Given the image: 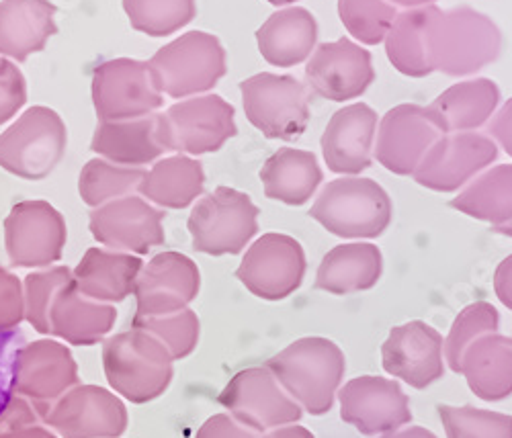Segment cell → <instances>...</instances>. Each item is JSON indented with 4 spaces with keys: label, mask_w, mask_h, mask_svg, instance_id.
<instances>
[{
    "label": "cell",
    "mask_w": 512,
    "mask_h": 438,
    "mask_svg": "<svg viewBox=\"0 0 512 438\" xmlns=\"http://www.w3.org/2000/svg\"><path fill=\"white\" fill-rule=\"evenodd\" d=\"M492 230H494L496 234H502V236L512 238V219H510V222L502 224V226H492Z\"/></svg>",
    "instance_id": "cell-53"
},
{
    "label": "cell",
    "mask_w": 512,
    "mask_h": 438,
    "mask_svg": "<svg viewBox=\"0 0 512 438\" xmlns=\"http://www.w3.org/2000/svg\"><path fill=\"white\" fill-rule=\"evenodd\" d=\"M205 187L203 164L189 156H170L156 162L138 187L144 199L164 209L189 207Z\"/></svg>",
    "instance_id": "cell-33"
},
{
    "label": "cell",
    "mask_w": 512,
    "mask_h": 438,
    "mask_svg": "<svg viewBox=\"0 0 512 438\" xmlns=\"http://www.w3.org/2000/svg\"><path fill=\"white\" fill-rule=\"evenodd\" d=\"M13 338H15V332H0V359H3V355L7 353ZM9 398H11V391H9V385H5V373L0 369V414H3Z\"/></svg>",
    "instance_id": "cell-49"
},
{
    "label": "cell",
    "mask_w": 512,
    "mask_h": 438,
    "mask_svg": "<svg viewBox=\"0 0 512 438\" xmlns=\"http://www.w3.org/2000/svg\"><path fill=\"white\" fill-rule=\"evenodd\" d=\"M394 7H404V9H420V7H431L437 0H388Z\"/></svg>",
    "instance_id": "cell-52"
},
{
    "label": "cell",
    "mask_w": 512,
    "mask_h": 438,
    "mask_svg": "<svg viewBox=\"0 0 512 438\" xmlns=\"http://www.w3.org/2000/svg\"><path fill=\"white\" fill-rule=\"evenodd\" d=\"M132 328L144 330L164 344L173 361L187 359L199 342L201 324L193 310H181L166 316H134Z\"/></svg>",
    "instance_id": "cell-38"
},
{
    "label": "cell",
    "mask_w": 512,
    "mask_h": 438,
    "mask_svg": "<svg viewBox=\"0 0 512 438\" xmlns=\"http://www.w3.org/2000/svg\"><path fill=\"white\" fill-rule=\"evenodd\" d=\"M289 396L312 416L332 410L334 393L345 377V355L332 340L310 336L289 344L265 365Z\"/></svg>",
    "instance_id": "cell-2"
},
{
    "label": "cell",
    "mask_w": 512,
    "mask_h": 438,
    "mask_svg": "<svg viewBox=\"0 0 512 438\" xmlns=\"http://www.w3.org/2000/svg\"><path fill=\"white\" fill-rule=\"evenodd\" d=\"M377 113L355 103L338 109L328 121L322 136V152L328 168L336 174H361L373 162Z\"/></svg>",
    "instance_id": "cell-23"
},
{
    "label": "cell",
    "mask_w": 512,
    "mask_h": 438,
    "mask_svg": "<svg viewBox=\"0 0 512 438\" xmlns=\"http://www.w3.org/2000/svg\"><path fill=\"white\" fill-rule=\"evenodd\" d=\"M44 424L60 438H119L130 416L117 393L78 383L52 406Z\"/></svg>",
    "instance_id": "cell-15"
},
{
    "label": "cell",
    "mask_w": 512,
    "mask_h": 438,
    "mask_svg": "<svg viewBox=\"0 0 512 438\" xmlns=\"http://www.w3.org/2000/svg\"><path fill=\"white\" fill-rule=\"evenodd\" d=\"M0 438H60L46 424H31L13 430H0Z\"/></svg>",
    "instance_id": "cell-48"
},
{
    "label": "cell",
    "mask_w": 512,
    "mask_h": 438,
    "mask_svg": "<svg viewBox=\"0 0 512 438\" xmlns=\"http://www.w3.org/2000/svg\"><path fill=\"white\" fill-rule=\"evenodd\" d=\"M312 91L328 101L347 103L361 97L375 80L371 54L343 37L322 43L306 66Z\"/></svg>",
    "instance_id": "cell-20"
},
{
    "label": "cell",
    "mask_w": 512,
    "mask_h": 438,
    "mask_svg": "<svg viewBox=\"0 0 512 438\" xmlns=\"http://www.w3.org/2000/svg\"><path fill=\"white\" fill-rule=\"evenodd\" d=\"M66 219L48 201H21L5 219V246L13 267L44 269L62 258Z\"/></svg>",
    "instance_id": "cell-12"
},
{
    "label": "cell",
    "mask_w": 512,
    "mask_h": 438,
    "mask_svg": "<svg viewBox=\"0 0 512 438\" xmlns=\"http://www.w3.org/2000/svg\"><path fill=\"white\" fill-rule=\"evenodd\" d=\"M93 103L101 121H119L154 115L164 99L148 62L117 58L95 68Z\"/></svg>",
    "instance_id": "cell-13"
},
{
    "label": "cell",
    "mask_w": 512,
    "mask_h": 438,
    "mask_svg": "<svg viewBox=\"0 0 512 438\" xmlns=\"http://www.w3.org/2000/svg\"><path fill=\"white\" fill-rule=\"evenodd\" d=\"M117 320V310L111 303H101L84 297L74 277L56 295L50 310V336H56L72 346H93L107 338Z\"/></svg>",
    "instance_id": "cell-24"
},
{
    "label": "cell",
    "mask_w": 512,
    "mask_h": 438,
    "mask_svg": "<svg viewBox=\"0 0 512 438\" xmlns=\"http://www.w3.org/2000/svg\"><path fill=\"white\" fill-rule=\"evenodd\" d=\"M158 131L164 150L191 156L218 152L236 136L234 107L218 95L193 97L170 105L158 115Z\"/></svg>",
    "instance_id": "cell-10"
},
{
    "label": "cell",
    "mask_w": 512,
    "mask_h": 438,
    "mask_svg": "<svg viewBox=\"0 0 512 438\" xmlns=\"http://www.w3.org/2000/svg\"><path fill=\"white\" fill-rule=\"evenodd\" d=\"M201 275L195 262L181 252H160L136 281V316H166L181 310L197 297Z\"/></svg>",
    "instance_id": "cell-21"
},
{
    "label": "cell",
    "mask_w": 512,
    "mask_h": 438,
    "mask_svg": "<svg viewBox=\"0 0 512 438\" xmlns=\"http://www.w3.org/2000/svg\"><path fill=\"white\" fill-rule=\"evenodd\" d=\"M91 148L109 162L130 168L150 164L166 152L160 142L158 115L101 121Z\"/></svg>",
    "instance_id": "cell-28"
},
{
    "label": "cell",
    "mask_w": 512,
    "mask_h": 438,
    "mask_svg": "<svg viewBox=\"0 0 512 438\" xmlns=\"http://www.w3.org/2000/svg\"><path fill=\"white\" fill-rule=\"evenodd\" d=\"M392 201L375 181L343 177L328 183L310 215L330 234L345 240H371L388 230Z\"/></svg>",
    "instance_id": "cell-4"
},
{
    "label": "cell",
    "mask_w": 512,
    "mask_h": 438,
    "mask_svg": "<svg viewBox=\"0 0 512 438\" xmlns=\"http://www.w3.org/2000/svg\"><path fill=\"white\" fill-rule=\"evenodd\" d=\"M142 179H144L142 168L117 166L113 162L95 158L84 164L80 172L78 193L84 203L97 209L109 201L134 195Z\"/></svg>",
    "instance_id": "cell-36"
},
{
    "label": "cell",
    "mask_w": 512,
    "mask_h": 438,
    "mask_svg": "<svg viewBox=\"0 0 512 438\" xmlns=\"http://www.w3.org/2000/svg\"><path fill=\"white\" fill-rule=\"evenodd\" d=\"M502 50L498 25L472 7L441 11L433 5L429 21V60L433 72L469 76L496 62Z\"/></svg>",
    "instance_id": "cell-1"
},
{
    "label": "cell",
    "mask_w": 512,
    "mask_h": 438,
    "mask_svg": "<svg viewBox=\"0 0 512 438\" xmlns=\"http://www.w3.org/2000/svg\"><path fill=\"white\" fill-rule=\"evenodd\" d=\"M451 207L480 222L502 226L512 219V164H500L469 183Z\"/></svg>",
    "instance_id": "cell-35"
},
{
    "label": "cell",
    "mask_w": 512,
    "mask_h": 438,
    "mask_svg": "<svg viewBox=\"0 0 512 438\" xmlns=\"http://www.w3.org/2000/svg\"><path fill=\"white\" fill-rule=\"evenodd\" d=\"M381 271L383 258L375 244H340L322 258L316 275V289L332 295L367 291L377 285Z\"/></svg>",
    "instance_id": "cell-31"
},
{
    "label": "cell",
    "mask_w": 512,
    "mask_h": 438,
    "mask_svg": "<svg viewBox=\"0 0 512 438\" xmlns=\"http://www.w3.org/2000/svg\"><path fill=\"white\" fill-rule=\"evenodd\" d=\"M381 438H437V434H433L431 430H426L422 426H410V428H404V430L388 432L386 436H381Z\"/></svg>",
    "instance_id": "cell-51"
},
{
    "label": "cell",
    "mask_w": 512,
    "mask_h": 438,
    "mask_svg": "<svg viewBox=\"0 0 512 438\" xmlns=\"http://www.w3.org/2000/svg\"><path fill=\"white\" fill-rule=\"evenodd\" d=\"M496 158L498 146L490 136L478 134V131L447 134L426 152L412 177L418 185L431 191L453 193L476 179V174L488 168Z\"/></svg>",
    "instance_id": "cell-16"
},
{
    "label": "cell",
    "mask_w": 512,
    "mask_h": 438,
    "mask_svg": "<svg viewBox=\"0 0 512 438\" xmlns=\"http://www.w3.org/2000/svg\"><path fill=\"white\" fill-rule=\"evenodd\" d=\"M80 381L70 348L58 340H33L21 346L11 363L9 391L31 402L46 420L52 406Z\"/></svg>",
    "instance_id": "cell-9"
},
{
    "label": "cell",
    "mask_w": 512,
    "mask_h": 438,
    "mask_svg": "<svg viewBox=\"0 0 512 438\" xmlns=\"http://www.w3.org/2000/svg\"><path fill=\"white\" fill-rule=\"evenodd\" d=\"M68 131L48 107L27 109L0 136V168L27 181L46 179L64 158Z\"/></svg>",
    "instance_id": "cell-7"
},
{
    "label": "cell",
    "mask_w": 512,
    "mask_h": 438,
    "mask_svg": "<svg viewBox=\"0 0 512 438\" xmlns=\"http://www.w3.org/2000/svg\"><path fill=\"white\" fill-rule=\"evenodd\" d=\"M162 95L183 99L211 91L226 74V50L205 31H189L166 43L148 62Z\"/></svg>",
    "instance_id": "cell-5"
},
{
    "label": "cell",
    "mask_w": 512,
    "mask_h": 438,
    "mask_svg": "<svg viewBox=\"0 0 512 438\" xmlns=\"http://www.w3.org/2000/svg\"><path fill=\"white\" fill-rule=\"evenodd\" d=\"M144 262L136 254L89 248L72 271L76 289L101 303H119L134 293Z\"/></svg>",
    "instance_id": "cell-26"
},
{
    "label": "cell",
    "mask_w": 512,
    "mask_h": 438,
    "mask_svg": "<svg viewBox=\"0 0 512 438\" xmlns=\"http://www.w3.org/2000/svg\"><path fill=\"white\" fill-rule=\"evenodd\" d=\"M267 3H271V5H275V7H285V5L297 3V0H267Z\"/></svg>",
    "instance_id": "cell-54"
},
{
    "label": "cell",
    "mask_w": 512,
    "mask_h": 438,
    "mask_svg": "<svg viewBox=\"0 0 512 438\" xmlns=\"http://www.w3.org/2000/svg\"><path fill=\"white\" fill-rule=\"evenodd\" d=\"M261 181L269 199L285 205H304L318 191L322 170L312 152L281 148L263 164Z\"/></svg>",
    "instance_id": "cell-32"
},
{
    "label": "cell",
    "mask_w": 512,
    "mask_h": 438,
    "mask_svg": "<svg viewBox=\"0 0 512 438\" xmlns=\"http://www.w3.org/2000/svg\"><path fill=\"white\" fill-rule=\"evenodd\" d=\"M132 27L150 37L173 35L197 15L195 0H123Z\"/></svg>",
    "instance_id": "cell-37"
},
{
    "label": "cell",
    "mask_w": 512,
    "mask_h": 438,
    "mask_svg": "<svg viewBox=\"0 0 512 438\" xmlns=\"http://www.w3.org/2000/svg\"><path fill=\"white\" fill-rule=\"evenodd\" d=\"M173 357L160 340L132 328L103 342L105 377L113 393L132 404H148L173 381Z\"/></svg>",
    "instance_id": "cell-3"
},
{
    "label": "cell",
    "mask_w": 512,
    "mask_h": 438,
    "mask_svg": "<svg viewBox=\"0 0 512 438\" xmlns=\"http://www.w3.org/2000/svg\"><path fill=\"white\" fill-rule=\"evenodd\" d=\"M25 320V293L17 275L0 267V332H15Z\"/></svg>",
    "instance_id": "cell-44"
},
{
    "label": "cell",
    "mask_w": 512,
    "mask_h": 438,
    "mask_svg": "<svg viewBox=\"0 0 512 438\" xmlns=\"http://www.w3.org/2000/svg\"><path fill=\"white\" fill-rule=\"evenodd\" d=\"M439 416L443 420L447 438H512V416L480 410L474 406H445Z\"/></svg>",
    "instance_id": "cell-41"
},
{
    "label": "cell",
    "mask_w": 512,
    "mask_h": 438,
    "mask_svg": "<svg viewBox=\"0 0 512 438\" xmlns=\"http://www.w3.org/2000/svg\"><path fill=\"white\" fill-rule=\"evenodd\" d=\"M433 5L398 13L388 35L386 54L392 66L404 76L422 78L433 74L429 60V21Z\"/></svg>",
    "instance_id": "cell-34"
},
{
    "label": "cell",
    "mask_w": 512,
    "mask_h": 438,
    "mask_svg": "<svg viewBox=\"0 0 512 438\" xmlns=\"http://www.w3.org/2000/svg\"><path fill=\"white\" fill-rule=\"evenodd\" d=\"M461 373L484 402L512 396V338L492 332L474 340L463 353Z\"/></svg>",
    "instance_id": "cell-29"
},
{
    "label": "cell",
    "mask_w": 512,
    "mask_h": 438,
    "mask_svg": "<svg viewBox=\"0 0 512 438\" xmlns=\"http://www.w3.org/2000/svg\"><path fill=\"white\" fill-rule=\"evenodd\" d=\"M498 326H500V314L492 303L476 301L472 305H467V308L455 318L443 346L451 371L461 373V361L467 346L484 334L498 332Z\"/></svg>",
    "instance_id": "cell-40"
},
{
    "label": "cell",
    "mask_w": 512,
    "mask_h": 438,
    "mask_svg": "<svg viewBox=\"0 0 512 438\" xmlns=\"http://www.w3.org/2000/svg\"><path fill=\"white\" fill-rule=\"evenodd\" d=\"M259 207L246 193L218 187L205 195L189 215L193 248L209 256L240 254L259 232Z\"/></svg>",
    "instance_id": "cell-8"
},
{
    "label": "cell",
    "mask_w": 512,
    "mask_h": 438,
    "mask_svg": "<svg viewBox=\"0 0 512 438\" xmlns=\"http://www.w3.org/2000/svg\"><path fill=\"white\" fill-rule=\"evenodd\" d=\"M383 369L414 389H426L445 375L443 336L420 320L392 328L381 346Z\"/></svg>",
    "instance_id": "cell-22"
},
{
    "label": "cell",
    "mask_w": 512,
    "mask_h": 438,
    "mask_svg": "<svg viewBox=\"0 0 512 438\" xmlns=\"http://www.w3.org/2000/svg\"><path fill=\"white\" fill-rule=\"evenodd\" d=\"M494 291L496 297L506 305L508 310H512V254L504 258L494 275Z\"/></svg>",
    "instance_id": "cell-47"
},
{
    "label": "cell",
    "mask_w": 512,
    "mask_h": 438,
    "mask_svg": "<svg viewBox=\"0 0 512 438\" xmlns=\"http://www.w3.org/2000/svg\"><path fill=\"white\" fill-rule=\"evenodd\" d=\"M164 217V211L152 207L146 199L127 195L97 207L89 226L99 244L142 256L164 244Z\"/></svg>",
    "instance_id": "cell-18"
},
{
    "label": "cell",
    "mask_w": 512,
    "mask_h": 438,
    "mask_svg": "<svg viewBox=\"0 0 512 438\" xmlns=\"http://www.w3.org/2000/svg\"><path fill=\"white\" fill-rule=\"evenodd\" d=\"M218 402L238 422L261 434L302 420V406L267 367H250L236 373L218 396Z\"/></svg>",
    "instance_id": "cell-11"
},
{
    "label": "cell",
    "mask_w": 512,
    "mask_h": 438,
    "mask_svg": "<svg viewBox=\"0 0 512 438\" xmlns=\"http://www.w3.org/2000/svg\"><path fill=\"white\" fill-rule=\"evenodd\" d=\"M318 23L304 7H285L273 13L256 31L263 58L277 68L306 62L316 46Z\"/></svg>",
    "instance_id": "cell-27"
},
{
    "label": "cell",
    "mask_w": 512,
    "mask_h": 438,
    "mask_svg": "<svg viewBox=\"0 0 512 438\" xmlns=\"http://www.w3.org/2000/svg\"><path fill=\"white\" fill-rule=\"evenodd\" d=\"M500 103V91L496 82L488 78H474L453 84L439 95L429 111L447 134H463L488 123Z\"/></svg>",
    "instance_id": "cell-30"
},
{
    "label": "cell",
    "mask_w": 512,
    "mask_h": 438,
    "mask_svg": "<svg viewBox=\"0 0 512 438\" xmlns=\"http://www.w3.org/2000/svg\"><path fill=\"white\" fill-rule=\"evenodd\" d=\"M340 418L365 436L394 432L412 422L410 400L400 383L386 377L363 375L338 391Z\"/></svg>",
    "instance_id": "cell-19"
},
{
    "label": "cell",
    "mask_w": 512,
    "mask_h": 438,
    "mask_svg": "<svg viewBox=\"0 0 512 438\" xmlns=\"http://www.w3.org/2000/svg\"><path fill=\"white\" fill-rule=\"evenodd\" d=\"M306 275L302 244L285 234H265L244 254L236 277L256 297L279 301L300 289Z\"/></svg>",
    "instance_id": "cell-14"
},
{
    "label": "cell",
    "mask_w": 512,
    "mask_h": 438,
    "mask_svg": "<svg viewBox=\"0 0 512 438\" xmlns=\"http://www.w3.org/2000/svg\"><path fill=\"white\" fill-rule=\"evenodd\" d=\"M338 15L357 41L377 46L386 39L398 11L388 0H338Z\"/></svg>",
    "instance_id": "cell-39"
},
{
    "label": "cell",
    "mask_w": 512,
    "mask_h": 438,
    "mask_svg": "<svg viewBox=\"0 0 512 438\" xmlns=\"http://www.w3.org/2000/svg\"><path fill=\"white\" fill-rule=\"evenodd\" d=\"M72 281L68 267H52L27 275L23 283L25 320L39 332L50 336V310L58 291Z\"/></svg>",
    "instance_id": "cell-42"
},
{
    "label": "cell",
    "mask_w": 512,
    "mask_h": 438,
    "mask_svg": "<svg viewBox=\"0 0 512 438\" xmlns=\"http://www.w3.org/2000/svg\"><path fill=\"white\" fill-rule=\"evenodd\" d=\"M244 113L248 121L269 140L293 142L310 121V91L287 74H254L240 82Z\"/></svg>",
    "instance_id": "cell-6"
},
{
    "label": "cell",
    "mask_w": 512,
    "mask_h": 438,
    "mask_svg": "<svg viewBox=\"0 0 512 438\" xmlns=\"http://www.w3.org/2000/svg\"><path fill=\"white\" fill-rule=\"evenodd\" d=\"M263 434L244 426L230 414L211 416L197 432V438H261Z\"/></svg>",
    "instance_id": "cell-45"
},
{
    "label": "cell",
    "mask_w": 512,
    "mask_h": 438,
    "mask_svg": "<svg viewBox=\"0 0 512 438\" xmlns=\"http://www.w3.org/2000/svg\"><path fill=\"white\" fill-rule=\"evenodd\" d=\"M488 131L490 136L504 148V152L512 158V97L492 117Z\"/></svg>",
    "instance_id": "cell-46"
},
{
    "label": "cell",
    "mask_w": 512,
    "mask_h": 438,
    "mask_svg": "<svg viewBox=\"0 0 512 438\" xmlns=\"http://www.w3.org/2000/svg\"><path fill=\"white\" fill-rule=\"evenodd\" d=\"M50 0H0V56L25 62L58 33Z\"/></svg>",
    "instance_id": "cell-25"
},
{
    "label": "cell",
    "mask_w": 512,
    "mask_h": 438,
    "mask_svg": "<svg viewBox=\"0 0 512 438\" xmlns=\"http://www.w3.org/2000/svg\"><path fill=\"white\" fill-rule=\"evenodd\" d=\"M439 123L429 107L398 105L390 109L379 121L375 158L377 162L400 177L414 174L426 152L443 138Z\"/></svg>",
    "instance_id": "cell-17"
},
{
    "label": "cell",
    "mask_w": 512,
    "mask_h": 438,
    "mask_svg": "<svg viewBox=\"0 0 512 438\" xmlns=\"http://www.w3.org/2000/svg\"><path fill=\"white\" fill-rule=\"evenodd\" d=\"M27 103V82L17 64L0 58V125L7 123Z\"/></svg>",
    "instance_id": "cell-43"
},
{
    "label": "cell",
    "mask_w": 512,
    "mask_h": 438,
    "mask_svg": "<svg viewBox=\"0 0 512 438\" xmlns=\"http://www.w3.org/2000/svg\"><path fill=\"white\" fill-rule=\"evenodd\" d=\"M261 438H314V434L304 428V426H297V424H287L281 428H275L273 432L261 436Z\"/></svg>",
    "instance_id": "cell-50"
}]
</instances>
